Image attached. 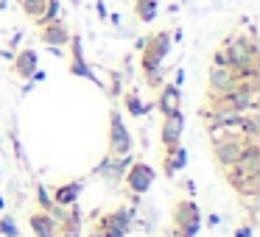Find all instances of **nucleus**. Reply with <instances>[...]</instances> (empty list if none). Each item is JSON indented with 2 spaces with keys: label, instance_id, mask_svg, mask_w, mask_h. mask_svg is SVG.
I'll list each match as a JSON object with an SVG mask.
<instances>
[{
  "label": "nucleus",
  "instance_id": "obj_1",
  "mask_svg": "<svg viewBox=\"0 0 260 237\" xmlns=\"http://www.w3.org/2000/svg\"><path fill=\"white\" fill-rule=\"evenodd\" d=\"M171 31L168 28H159V31H151L146 40L137 42L140 48V75H143V84L148 90L157 92L159 87L165 84V56L171 53Z\"/></svg>",
  "mask_w": 260,
  "mask_h": 237
},
{
  "label": "nucleus",
  "instance_id": "obj_2",
  "mask_svg": "<svg viewBox=\"0 0 260 237\" xmlns=\"http://www.w3.org/2000/svg\"><path fill=\"white\" fill-rule=\"evenodd\" d=\"M260 51H257V42H254V34L249 31V34H241V31H235V34L224 36L221 40V45L213 51V56H210V64H215V67H249V64H260Z\"/></svg>",
  "mask_w": 260,
  "mask_h": 237
},
{
  "label": "nucleus",
  "instance_id": "obj_3",
  "mask_svg": "<svg viewBox=\"0 0 260 237\" xmlns=\"http://www.w3.org/2000/svg\"><path fill=\"white\" fill-rule=\"evenodd\" d=\"M135 223V207H118L109 212H95L90 215V237H126Z\"/></svg>",
  "mask_w": 260,
  "mask_h": 237
},
{
  "label": "nucleus",
  "instance_id": "obj_4",
  "mask_svg": "<svg viewBox=\"0 0 260 237\" xmlns=\"http://www.w3.org/2000/svg\"><path fill=\"white\" fill-rule=\"evenodd\" d=\"M202 229V209L193 198H179L171 209V231L168 237H196Z\"/></svg>",
  "mask_w": 260,
  "mask_h": 237
},
{
  "label": "nucleus",
  "instance_id": "obj_5",
  "mask_svg": "<svg viewBox=\"0 0 260 237\" xmlns=\"http://www.w3.org/2000/svg\"><path fill=\"white\" fill-rule=\"evenodd\" d=\"M210 145H213V159H215V165H218V170H224V168H230V165L238 162L246 140H243L238 131L224 129V131H213V134H210Z\"/></svg>",
  "mask_w": 260,
  "mask_h": 237
},
{
  "label": "nucleus",
  "instance_id": "obj_6",
  "mask_svg": "<svg viewBox=\"0 0 260 237\" xmlns=\"http://www.w3.org/2000/svg\"><path fill=\"white\" fill-rule=\"evenodd\" d=\"M154 179H157V173H154V168L148 162L135 159V162L129 165V170L123 173L120 181H123V192L132 201V207H137V204H140V195H146V192L151 190Z\"/></svg>",
  "mask_w": 260,
  "mask_h": 237
},
{
  "label": "nucleus",
  "instance_id": "obj_7",
  "mask_svg": "<svg viewBox=\"0 0 260 237\" xmlns=\"http://www.w3.org/2000/svg\"><path fill=\"white\" fill-rule=\"evenodd\" d=\"M107 156H129L132 148H135V140H132V131L126 129L123 114L120 109H112L109 112V134H107Z\"/></svg>",
  "mask_w": 260,
  "mask_h": 237
},
{
  "label": "nucleus",
  "instance_id": "obj_8",
  "mask_svg": "<svg viewBox=\"0 0 260 237\" xmlns=\"http://www.w3.org/2000/svg\"><path fill=\"white\" fill-rule=\"evenodd\" d=\"M70 53H68V73L70 75H79V78H87V81H92L95 87H101L104 90V81L98 78L95 73H92V67L87 64V59H84V51H81V36L79 34H70Z\"/></svg>",
  "mask_w": 260,
  "mask_h": 237
},
{
  "label": "nucleus",
  "instance_id": "obj_9",
  "mask_svg": "<svg viewBox=\"0 0 260 237\" xmlns=\"http://www.w3.org/2000/svg\"><path fill=\"white\" fill-rule=\"evenodd\" d=\"M70 25L64 23L62 17L59 20H51V23H45V25H40L37 28V36H40V42L42 45H48V48H68V42H70Z\"/></svg>",
  "mask_w": 260,
  "mask_h": 237
},
{
  "label": "nucleus",
  "instance_id": "obj_10",
  "mask_svg": "<svg viewBox=\"0 0 260 237\" xmlns=\"http://www.w3.org/2000/svg\"><path fill=\"white\" fill-rule=\"evenodd\" d=\"M37 70H40V53H37L34 48H23V51L14 53V59H12V75L14 78L31 81Z\"/></svg>",
  "mask_w": 260,
  "mask_h": 237
},
{
  "label": "nucleus",
  "instance_id": "obj_11",
  "mask_svg": "<svg viewBox=\"0 0 260 237\" xmlns=\"http://www.w3.org/2000/svg\"><path fill=\"white\" fill-rule=\"evenodd\" d=\"M182 131H185V114H182V109L162 114V126H159V142H162V148L179 145Z\"/></svg>",
  "mask_w": 260,
  "mask_h": 237
},
{
  "label": "nucleus",
  "instance_id": "obj_12",
  "mask_svg": "<svg viewBox=\"0 0 260 237\" xmlns=\"http://www.w3.org/2000/svg\"><path fill=\"white\" fill-rule=\"evenodd\" d=\"M135 162V156H104L101 159V165H95L92 168V173L95 176H104V179H109V181H115L118 184L120 179H123V173L129 170V165Z\"/></svg>",
  "mask_w": 260,
  "mask_h": 237
},
{
  "label": "nucleus",
  "instance_id": "obj_13",
  "mask_svg": "<svg viewBox=\"0 0 260 237\" xmlns=\"http://www.w3.org/2000/svg\"><path fill=\"white\" fill-rule=\"evenodd\" d=\"M238 84V75L232 67H215L210 64L207 70V95H221V92L232 90Z\"/></svg>",
  "mask_w": 260,
  "mask_h": 237
},
{
  "label": "nucleus",
  "instance_id": "obj_14",
  "mask_svg": "<svg viewBox=\"0 0 260 237\" xmlns=\"http://www.w3.org/2000/svg\"><path fill=\"white\" fill-rule=\"evenodd\" d=\"M81 190H84V181L81 179H68L62 184H56L51 190V198L56 207H73L76 201L81 198Z\"/></svg>",
  "mask_w": 260,
  "mask_h": 237
},
{
  "label": "nucleus",
  "instance_id": "obj_15",
  "mask_svg": "<svg viewBox=\"0 0 260 237\" xmlns=\"http://www.w3.org/2000/svg\"><path fill=\"white\" fill-rule=\"evenodd\" d=\"M28 226H31V234L34 237H56L59 234L56 218H53L51 212H45V209H31Z\"/></svg>",
  "mask_w": 260,
  "mask_h": 237
},
{
  "label": "nucleus",
  "instance_id": "obj_16",
  "mask_svg": "<svg viewBox=\"0 0 260 237\" xmlns=\"http://www.w3.org/2000/svg\"><path fill=\"white\" fill-rule=\"evenodd\" d=\"M187 168V151L185 145H168L162 148V176H168V179H174L179 170Z\"/></svg>",
  "mask_w": 260,
  "mask_h": 237
},
{
  "label": "nucleus",
  "instance_id": "obj_17",
  "mask_svg": "<svg viewBox=\"0 0 260 237\" xmlns=\"http://www.w3.org/2000/svg\"><path fill=\"white\" fill-rule=\"evenodd\" d=\"M154 106L159 109V114H168V112L182 109V90L176 84H171V81H165V84L157 90V101H154Z\"/></svg>",
  "mask_w": 260,
  "mask_h": 237
},
{
  "label": "nucleus",
  "instance_id": "obj_18",
  "mask_svg": "<svg viewBox=\"0 0 260 237\" xmlns=\"http://www.w3.org/2000/svg\"><path fill=\"white\" fill-rule=\"evenodd\" d=\"M120 103H123V109H126V114H129V117H143V114H148L154 109V103L143 101L140 92H137L135 87H129V90L120 92Z\"/></svg>",
  "mask_w": 260,
  "mask_h": 237
},
{
  "label": "nucleus",
  "instance_id": "obj_19",
  "mask_svg": "<svg viewBox=\"0 0 260 237\" xmlns=\"http://www.w3.org/2000/svg\"><path fill=\"white\" fill-rule=\"evenodd\" d=\"M238 134H241L243 140L260 142V117H257V112H243L241 114V120H238Z\"/></svg>",
  "mask_w": 260,
  "mask_h": 237
},
{
  "label": "nucleus",
  "instance_id": "obj_20",
  "mask_svg": "<svg viewBox=\"0 0 260 237\" xmlns=\"http://www.w3.org/2000/svg\"><path fill=\"white\" fill-rule=\"evenodd\" d=\"M132 12H135V20L143 25L154 23V17H157L159 12V0H135L132 3Z\"/></svg>",
  "mask_w": 260,
  "mask_h": 237
},
{
  "label": "nucleus",
  "instance_id": "obj_21",
  "mask_svg": "<svg viewBox=\"0 0 260 237\" xmlns=\"http://www.w3.org/2000/svg\"><path fill=\"white\" fill-rule=\"evenodd\" d=\"M45 6H48V0H20V9H23L25 20L28 23H40V17L45 14Z\"/></svg>",
  "mask_w": 260,
  "mask_h": 237
},
{
  "label": "nucleus",
  "instance_id": "obj_22",
  "mask_svg": "<svg viewBox=\"0 0 260 237\" xmlns=\"http://www.w3.org/2000/svg\"><path fill=\"white\" fill-rule=\"evenodd\" d=\"M34 195H37V204H40V207H37V209H45V212H51V209H53V198H51V190H48L45 184H37V192H34Z\"/></svg>",
  "mask_w": 260,
  "mask_h": 237
},
{
  "label": "nucleus",
  "instance_id": "obj_23",
  "mask_svg": "<svg viewBox=\"0 0 260 237\" xmlns=\"http://www.w3.org/2000/svg\"><path fill=\"white\" fill-rule=\"evenodd\" d=\"M0 231H3V237H17V223H14L12 215H3L0 218Z\"/></svg>",
  "mask_w": 260,
  "mask_h": 237
},
{
  "label": "nucleus",
  "instance_id": "obj_24",
  "mask_svg": "<svg viewBox=\"0 0 260 237\" xmlns=\"http://www.w3.org/2000/svg\"><path fill=\"white\" fill-rule=\"evenodd\" d=\"M56 237H81V226H59Z\"/></svg>",
  "mask_w": 260,
  "mask_h": 237
},
{
  "label": "nucleus",
  "instance_id": "obj_25",
  "mask_svg": "<svg viewBox=\"0 0 260 237\" xmlns=\"http://www.w3.org/2000/svg\"><path fill=\"white\" fill-rule=\"evenodd\" d=\"M235 237H252V226H249V223L238 226V229H235Z\"/></svg>",
  "mask_w": 260,
  "mask_h": 237
},
{
  "label": "nucleus",
  "instance_id": "obj_26",
  "mask_svg": "<svg viewBox=\"0 0 260 237\" xmlns=\"http://www.w3.org/2000/svg\"><path fill=\"white\" fill-rule=\"evenodd\" d=\"M98 17H101V20H107V6H104L101 0H98Z\"/></svg>",
  "mask_w": 260,
  "mask_h": 237
},
{
  "label": "nucleus",
  "instance_id": "obj_27",
  "mask_svg": "<svg viewBox=\"0 0 260 237\" xmlns=\"http://www.w3.org/2000/svg\"><path fill=\"white\" fill-rule=\"evenodd\" d=\"M0 209H3V195H0Z\"/></svg>",
  "mask_w": 260,
  "mask_h": 237
},
{
  "label": "nucleus",
  "instance_id": "obj_28",
  "mask_svg": "<svg viewBox=\"0 0 260 237\" xmlns=\"http://www.w3.org/2000/svg\"><path fill=\"white\" fill-rule=\"evenodd\" d=\"M17 3H20V0H17Z\"/></svg>",
  "mask_w": 260,
  "mask_h": 237
}]
</instances>
